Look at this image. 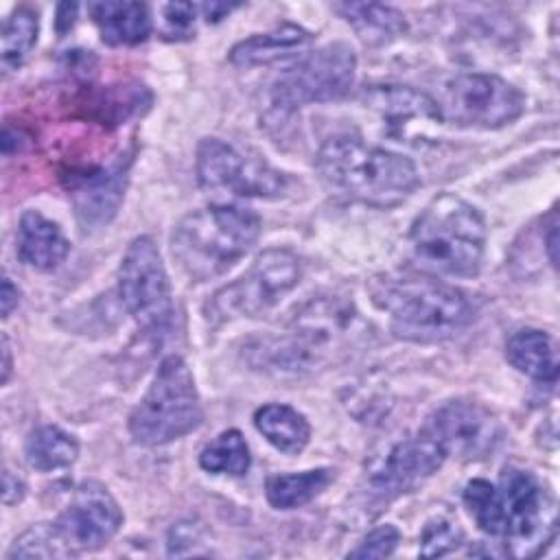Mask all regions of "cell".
Masks as SVG:
<instances>
[{
    "label": "cell",
    "mask_w": 560,
    "mask_h": 560,
    "mask_svg": "<svg viewBox=\"0 0 560 560\" xmlns=\"http://www.w3.org/2000/svg\"><path fill=\"white\" fill-rule=\"evenodd\" d=\"M254 427L273 448L287 455L302 453L311 440L308 420L298 409L282 402L258 407L254 411Z\"/></svg>",
    "instance_id": "23"
},
{
    "label": "cell",
    "mask_w": 560,
    "mask_h": 560,
    "mask_svg": "<svg viewBox=\"0 0 560 560\" xmlns=\"http://www.w3.org/2000/svg\"><path fill=\"white\" fill-rule=\"evenodd\" d=\"M70 252V243L61 228L46 219L37 210H26L20 217L15 234V254L18 258L37 271L57 269Z\"/></svg>",
    "instance_id": "18"
},
{
    "label": "cell",
    "mask_w": 560,
    "mask_h": 560,
    "mask_svg": "<svg viewBox=\"0 0 560 560\" xmlns=\"http://www.w3.org/2000/svg\"><path fill=\"white\" fill-rule=\"evenodd\" d=\"M90 15L109 46H136L151 33V15L147 4L127 0H105L90 4Z\"/></svg>",
    "instance_id": "21"
},
{
    "label": "cell",
    "mask_w": 560,
    "mask_h": 560,
    "mask_svg": "<svg viewBox=\"0 0 560 560\" xmlns=\"http://www.w3.org/2000/svg\"><path fill=\"white\" fill-rule=\"evenodd\" d=\"M142 96H149V92L144 90V85H114L107 88L98 94V98L94 101V109L96 116L105 122H122L127 116L138 114L140 105H147L149 101H142Z\"/></svg>",
    "instance_id": "30"
},
{
    "label": "cell",
    "mask_w": 560,
    "mask_h": 560,
    "mask_svg": "<svg viewBox=\"0 0 560 560\" xmlns=\"http://www.w3.org/2000/svg\"><path fill=\"white\" fill-rule=\"evenodd\" d=\"M370 326L352 302L317 295L304 302L284 330L254 343V365L282 374H308L348 359L368 341Z\"/></svg>",
    "instance_id": "1"
},
{
    "label": "cell",
    "mask_w": 560,
    "mask_h": 560,
    "mask_svg": "<svg viewBox=\"0 0 560 560\" xmlns=\"http://www.w3.org/2000/svg\"><path fill=\"white\" fill-rule=\"evenodd\" d=\"M505 518V549L514 558L538 556L556 536V503L538 477L508 466L497 483Z\"/></svg>",
    "instance_id": "8"
},
{
    "label": "cell",
    "mask_w": 560,
    "mask_h": 560,
    "mask_svg": "<svg viewBox=\"0 0 560 560\" xmlns=\"http://www.w3.org/2000/svg\"><path fill=\"white\" fill-rule=\"evenodd\" d=\"M442 120L457 127L499 129L514 122L525 109V96L510 81L486 74L464 72L444 85L442 103H438Z\"/></svg>",
    "instance_id": "12"
},
{
    "label": "cell",
    "mask_w": 560,
    "mask_h": 560,
    "mask_svg": "<svg viewBox=\"0 0 560 560\" xmlns=\"http://www.w3.org/2000/svg\"><path fill=\"white\" fill-rule=\"evenodd\" d=\"M249 446L238 429H228L208 442L199 453V466L212 475L241 477L249 470Z\"/></svg>",
    "instance_id": "27"
},
{
    "label": "cell",
    "mask_w": 560,
    "mask_h": 560,
    "mask_svg": "<svg viewBox=\"0 0 560 560\" xmlns=\"http://www.w3.org/2000/svg\"><path fill=\"white\" fill-rule=\"evenodd\" d=\"M462 501H464L470 518L483 534L503 538L505 518H503V508L499 501L497 486H492L486 479H470L464 486Z\"/></svg>",
    "instance_id": "28"
},
{
    "label": "cell",
    "mask_w": 560,
    "mask_h": 560,
    "mask_svg": "<svg viewBox=\"0 0 560 560\" xmlns=\"http://www.w3.org/2000/svg\"><path fill=\"white\" fill-rule=\"evenodd\" d=\"M39 18L37 11L22 4L4 18L0 33V59L4 70H18L37 44Z\"/></svg>",
    "instance_id": "26"
},
{
    "label": "cell",
    "mask_w": 560,
    "mask_h": 560,
    "mask_svg": "<svg viewBox=\"0 0 560 560\" xmlns=\"http://www.w3.org/2000/svg\"><path fill=\"white\" fill-rule=\"evenodd\" d=\"M300 278L302 265L291 249H265L238 280L221 287L210 298L206 319L210 324H223L241 317H260L276 306Z\"/></svg>",
    "instance_id": "7"
},
{
    "label": "cell",
    "mask_w": 560,
    "mask_h": 560,
    "mask_svg": "<svg viewBox=\"0 0 560 560\" xmlns=\"http://www.w3.org/2000/svg\"><path fill=\"white\" fill-rule=\"evenodd\" d=\"M315 168L332 190L376 208L398 206L420 186L409 158L354 136L328 138L315 155Z\"/></svg>",
    "instance_id": "2"
},
{
    "label": "cell",
    "mask_w": 560,
    "mask_h": 560,
    "mask_svg": "<svg viewBox=\"0 0 560 560\" xmlns=\"http://www.w3.org/2000/svg\"><path fill=\"white\" fill-rule=\"evenodd\" d=\"M464 540V532L457 527L446 516H433L431 521L424 523L420 538H418V551L420 556L435 558V556H446L455 551Z\"/></svg>",
    "instance_id": "31"
},
{
    "label": "cell",
    "mask_w": 560,
    "mask_h": 560,
    "mask_svg": "<svg viewBox=\"0 0 560 560\" xmlns=\"http://www.w3.org/2000/svg\"><path fill=\"white\" fill-rule=\"evenodd\" d=\"M357 57L346 42L319 46L280 72L269 90L271 105L278 112H295L304 105L337 101L350 92Z\"/></svg>",
    "instance_id": "9"
},
{
    "label": "cell",
    "mask_w": 560,
    "mask_h": 560,
    "mask_svg": "<svg viewBox=\"0 0 560 560\" xmlns=\"http://www.w3.org/2000/svg\"><path fill=\"white\" fill-rule=\"evenodd\" d=\"M68 549L63 540L59 538L52 523H39L22 532L11 549L7 551V558H68Z\"/></svg>",
    "instance_id": "29"
},
{
    "label": "cell",
    "mask_w": 560,
    "mask_h": 560,
    "mask_svg": "<svg viewBox=\"0 0 560 560\" xmlns=\"http://www.w3.org/2000/svg\"><path fill=\"white\" fill-rule=\"evenodd\" d=\"M508 363L542 385L558 381V350L551 335L538 328H518L505 341Z\"/></svg>",
    "instance_id": "20"
},
{
    "label": "cell",
    "mask_w": 560,
    "mask_h": 560,
    "mask_svg": "<svg viewBox=\"0 0 560 560\" xmlns=\"http://www.w3.org/2000/svg\"><path fill=\"white\" fill-rule=\"evenodd\" d=\"M118 295L127 313L151 335H164L175 317L173 291L160 249L151 236L129 243L118 267Z\"/></svg>",
    "instance_id": "10"
},
{
    "label": "cell",
    "mask_w": 560,
    "mask_h": 560,
    "mask_svg": "<svg viewBox=\"0 0 560 560\" xmlns=\"http://www.w3.org/2000/svg\"><path fill=\"white\" fill-rule=\"evenodd\" d=\"M11 370H13V361H11V346H9V337L2 335V385L9 383L11 378Z\"/></svg>",
    "instance_id": "39"
},
{
    "label": "cell",
    "mask_w": 560,
    "mask_h": 560,
    "mask_svg": "<svg viewBox=\"0 0 560 560\" xmlns=\"http://www.w3.org/2000/svg\"><path fill=\"white\" fill-rule=\"evenodd\" d=\"M197 7L190 2L164 4V35L168 39H188L195 33Z\"/></svg>",
    "instance_id": "33"
},
{
    "label": "cell",
    "mask_w": 560,
    "mask_h": 560,
    "mask_svg": "<svg viewBox=\"0 0 560 560\" xmlns=\"http://www.w3.org/2000/svg\"><path fill=\"white\" fill-rule=\"evenodd\" d=\"M74 18H77V4H59L57 7V28L59 33H66L72 24H74Z\"/></svg>",
    "instance_id": "37"
},
{
    "label": "cell",
    "mask_w": 560,
    "mask_h": 560,
    "mask_svg": "<svg viewBox=\"0 0 560 560\" xmlns=\"http://www.w3.org/2000/svg\"><path fill=\"white\" fill-rule=\"evenodd\" d=\"M70 556L105 547L122 525V512L98 481H83L52 523Z\"/></svg>",
    "instance_id": "14"
},
{
    "label": "cell",
    "mask_w": 560,
    "mask_h": 560,
    "mask_svg": "<svg viewBox=\"0 0 560 560\" xmlns=\"http://www.w3.org/2000/svg\"><path fill=\"white\" fill-rule=\"evenodd\" d=\"M368 46H383L398 39L407 31L405 15L378 2H339L332 7Z\"/></svg>",
    "instance_id": "22"
},
{
    "label": "cell",
    "mask_w": 560,
    "mask_h": 560,
    "mask_svg": "<svg viewBox=\"0 0 560 560\" xmlns=\"http://www.w3.org/2000/svg\"><path fill=\"white\" fill-rule=\"evenodd\" d=\"M131 155H118L107 166L81 168L68 175V195L83 232L105 228L125 197Z\"/></svg>",
    "instance_id": "16"
},
{
    "label": "cell",
    "mask_w": 560,
    "mask_h": 560,
    "mask_svg": "<svg viewBox=\"0 0 560 560\" xmlns=\"http://www.w3.org/2000/svg\"><path fill=\"white\" fill-rule=\"evenodd\" d=\"M400 542L398 527L385 523L363 536V540L348 551V558H389Z\"/></svg>",
    "instance_id": "32"
},
{
    "label": "cell",
    "mask_w": 560,
    "mask_h": 560,
    "mask_svg": "<svg viewBox=\"0 0 560 560\" xmlns=\"http://www.w3.org/2000/svg\"><path fill=\"white\" fill-rule=\"evenodd\" d=\"M374 300L389 311L394 337L413 343L444 341L464 330L475 315L462 289L433 278L385 280Z\"/></svg>",
    "instance_id": "5"
},
{
    "label": "cell",
    "mask_w": 560,
    "mask_h": 560,
    "mask_svg": "<svg viewBox=\"0 0 560 560\" xmlns=\"http://www.w3.org/2000/svg\"><path fill=\"white\" fill-rule=\"evenodd\" d=\"M446 453L422 429L418 435L402 438L389 448L370 475V490L381 501L398 499L422 486L444 464Z\"/></svg>",
    "instance_id": "15"
},
{
    "label": "cell",
    "mask_w": 560,
    "mask_h": 560,
    "mask_svg": "<svg viewBox=\"0 0 560 560\" xmlns=\"http://www.w3.org/2000/svg\"><path fill=\"white\" fill-rule=\"evenodd\" d=\"M335 479L332 468H311L302 472L271 475L265 483V497L276 510H298L319 497Z\"/></svg>",
    "instance_id": "24"
},
{
    "label": "cell",
    "mask_w": 560,
    "mask_h": 560,
    "mask_svg": "<svg viewBox=\"0 0 560 560\" xmlns=\"http://www.w3.org/2000/svg\"><path fill=\"white\" fill-rule=\"evenodd\" d=\"M556 243H558V219H556V210H551L549 214V225H547V236H545V245L549 252V260L556 267Z\"/></svg>",
    "instance_id": "36"
},
{
    "label": "cell",
    "mask_w": 560,
    "mask_h": 560,
    "mask_svg": "<svg viewBox=\"0 0 560 560\" xmlns=\"http://www.w3.org/2000/svg\"><path fill=\"white\" fill-rule=\"evenodd\" d=\"M313 35L298 24H280L267 33H256L241 39L230 50V61L241 68L267 66L280 59H289L311 48Z\"/></svg>",
    "instance_id": "19"
},
{
    "label": "cell",
    "mask_w": 560,
    "mask_h": 560,
    "mask_svg": "<svg viewBox=\"0 0 560 560\" xmlns=\"http://www.w3.org/2000/svg\"><path fill=\"white\" fill-rule=\"evenodd\" d=\"M24 455L31 468L50 472L68 468L79 457V442L68 431L55 424H42L33 429L24 442Z\"/></svg>",
    "instance_id": "25"
},
{
    "label": "cell",
    "mask_w": 560,
    "mask_h": 560,
    "mask_svg": "<svg viewBox=\"0 0 560 560\" xmlns=\"http://www.w3.org/2000/svg\"><path fill=\"white\" fill-rule=\"evenodd\" d=\"M203 9V13H206V20L210 22H217V20H221L223 15H228L232 9H236V4H219V2H210V4H203L201 7Z\"/></svg>",
    "instance_id": "38"
},
{
    "label": "cell",
    "mask_w": 560,
    "mask_h": 560,
    "mask_svg": "<svg viewBox=\"0 0 560 560\" xmlns=\"http://www.w3.org/2000/svg\"><path fill=\"white\" fill-rule=\"evenodd\" d=\"M197 184L206 192H228L232 197H280L287 188L282 171L265 158L241 151L221 138H203L195 160Z\"/></svg>",
    "instance_id": "11"
},
{
    "label": "cell",
    "mask_w": 560,
    "mask_h": 560,
    "mask_svg": "<svg viewBox=\"0 0 560 560\" xmlns=\"http://www.w3.org/2000/svg\"><path fill=\"white\" fill-rule=\"evenodd\" d=\"M361 101L376 112L392 136L400 140L422 138L431 127L444 122L438 103L424 92L407 85H370L363 90Z\"/></svg>",
    "instance_id": "17"
},
{
    "label": "cell",
    "mask_w": 560,
    "mask_h": 560,
    "mask_svg": "<svg viewBox=\"0 0 560 560\" xmlns=\"http://www.w3.org/2000/svg\"><path fill=\"white\" fill-rule=\"evenodd\" d=\"M0 304H2V317L7 319L20 304V291L18 287L4 276L2 278V289H0Z\"/></svg>",
    "instance_id": "34"
},
{
    "label": "cell",
    "mask_w": 560,
    "mask_h": 560,
    "mask_svg": "<svg viewBox=\"0 0 560 560\" xmlns=\"http://www.w3.org/2000/svg\"><path fill=\"white\" fill-rule=\"evenodd\" d=\"M260 219L241 206H208L188 212L171 234V252L192 282L225 273L258 241Z\"/></svg>",
    "instance_id": "3"
},
{
    "label": "cell",
    "mask_w": 560,
    "mask_h": 560,
    "mask_svg": "<svg viewBox=\"0 0 560 560\" xmlns=\"http://www.w3.org/2000/svg\"><path fill=\"white\" fill-rule=\"evenodd\" d=\"M203 409L195 378L177 354L162 359L149 389L129 413V433L142 446H160L195 431Z\"/></svg>",
    "instance_id": "6"
},
{
    "label": "cell",
    "mask_w": 560,
    "mask_h": 560,
    "mask_svg": "<svg viewBox=\"0 0 560 560\" xmlns=\"http://www.w3.org/2000/svg\"><path fill=\"white\" fill-rule=\"evenodd\" d=\"M424 431L448 455L459 459H483L501 442L503 429L490 409L472 400H448L427 420Z\"/></svg>",
    "instance_id": "13"
},
{
    "label": "cell",
    "mask_w": 560,
    "mask_h": 560,
    "mask_svg": "<svg viewBox=\"0 0 560 560\" xmlns=\"http://www.w3.org/2000/svg\"><path fill=\"white\" fill-rule=\"evenodd\" d=\"M11 494H15V499L20 501L24 497V483L18 477H13L11 470H4V475H2V499H4L7 505L13 503Z\"/></svg>",
    "instance_id": "35"
},
{
    "label": "cell",
    "mask_w": 560,
    "mask_h": 560,
    "mask_svg": "<svg viewBox=\"0 0 560 560\" xmlns=\"http://www.w3.org/2000/svg\"><path fill=\"white\" fill-rule=\"evenodd\" d=\"M413 260L429 273L477 276L486 249V223L466 199L442 192L416 217L411 232Z\"/></svg>",
    "instance_id": "4"
}]
</instances>
